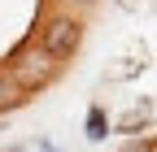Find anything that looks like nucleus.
<instances>
[{"mask_svg": "<svg viewBox=\"0 0 157 152\" xmlns=\"http://www.w3.org/2000/svg\"><path fill=\"white\" fill-rule=\"evenodd\" d=\"M9 74H13V83L26 91H39V87H48L57 78V61L48 52H39V48H22V52H13V61H9Z\"/></svg>", "mask_w": 157, "mask_h": 152, "instance_id": "2", "label": "nucleus"}, {"mask_svg": "<svg viewBox=\"0 0 157 152\" xmlns=\"http://www.w3.org/2000/svg\"><path fill=\"white\" fill-rule=\"evenodd\" d=\"M78 44H83V22L78 17H48L44 26H39V39H35V48L39 52H48L57 65L61 61H70V56L78 52Z\"/></svg>", "mask_w": 157, "mask_h": 152, "instance_id": "1", "label": "nucleus"}, {"mask_svg": "<svg viewBox=\"0 0 157 152\" xmlns=\"http://www.w3.org/2000/svg\"><path fill=\"white\" fill-rule=\"evenodd\" d=\"M148 118H153V109H135V113H127V118L118 122V130H122V135H127V130H140Z\"/></svg>", "mask_w": 157, "mask_h": 152, "instance_id": "5", "label": "nucleus"}, {"mask_svg": "<svg viewBox=\"0 0 157 152\" xmlns=\"http://www.w3.org/2000/svg\"><path fill=\"white\" fill-rule=\"evenodd\" d=\"M22 100H26V91L13 83V74H9V70H0V113H13Z\"/></svg>", "mask_w": 157, "mask_h": 152, "instance_id": "3", "label": "nucleus"}, {"mask_svg": "<svg viewBox=\"0 0 157 152\" xmlns=\"http://www.w3.org/2000/svg\"><path fill=\"white\" fill-rule=\"evenodd\" d=\"M122 152H157V139H153V135H144V139H127Z\"/></svg>", "mask_w": 157, "mask_h": 152, "instance_id": "6", "label": "nucleus"}, {"mask_svg": "<svg viewBox=\"0 0 157 152\" xmlns=\"http://www.w3.org/2000/svg\"><path fill=\"white\" fill-rule=\"evenodd\" d=\"M105 130H109V126H105V109L96 104V109L87 113V139H105Z\"/></svg>", "mask_w": 157, "mask_h": 152, "instance_id": "4", "label": "nucleus"}, {"mask_svg": "<svg viewBox=\"0 0 157 152\" xmlns=\"http://www.w3.org/2000/svg\"><path fill=\"white\" fill-rule=\"evenodd\" d=\"M9 152H22V148H9Z\"/></svg>", "mask_w": 157, "mask_h": 152, "instance_id": "8", "label": "nucleus"}, {"mask_svg": "<svg viewBox=\"0 0 157 152\" xmlns=\"http://www.w3.org/2000/svg\"><path fill=\"white\" fill-rule=\"evenodd\" d=\"M70 5H92V0H70Z\"/></svg>", "mask_w": 157, "mask_h": 152, "instance_id": "7", "label": "nucleus"}]
</instances>
